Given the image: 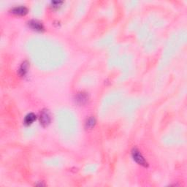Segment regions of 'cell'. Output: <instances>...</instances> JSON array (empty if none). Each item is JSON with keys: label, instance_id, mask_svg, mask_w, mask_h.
<instances>
[{"label": "cell", "instance_id": "1", "mask_svg": "<svg viewBox=\"0 0 187 187\" xmlns=\"http://www.w3.org/2000/svg\"><path fill=\"white\" fill-rule=\"evenodd\" d=\"M132 156L133 159L136 162L138 165H142L143 167H148V162L145 158L142 156L141 153L137 149H133L132 151Z\"/></svg>", "mask_w": 187, "mask_h": 187}, {"label": "cell", "instance_id": "2", "mask_svg": "<svg viewBox=\"0 0 187 187\" xmlns=\"http://www.w3.org/2000/svg\"><path fill=\"white\" fill-rule=\"evenodd\" d=\"M51 121V113H50L49 110L48 109H43L40 112V124L43 127L48 126L50 124Z\"/></svg>", "mask_w": 187, "mask_h": 187}, {"label": "cell", "instance_id": "3", "mask_svg": "<svg viewBox=\"0 0 187 187\" xmlns=\"http://www.w3.org/2000/svg\"><path fill=\"white\" fill-rule=\"evenodd\" d=\"M28 26L30 28H32L33 30L37 32H41L43 31L44 29V26L42 24V23H40V21H37V20H31L28 21Z\"/></svg>", "mask_w": 187, "mask_h": 187}, {"label": "cell", "instance_id": "4", "mask_svg": "<svg viewBox=\"0 0 187 187\" xmlns=\"http://www.w3.org/2000/svg\"><path fill=\"white\" fill-rule=\"evenodd\" d=\"M11 12L18 15H24L27 13L28 9L25 6H17L12 8Z\"/></svg>", "mask_w": 187, "mask_h": 187}, {"label": "cell", "instance_id": "5", "mask_svg": "<svg viewBox=\"0 0 187 187\" xmlns=\"http://www.w3.org/2000/svg\"><path fill=\"white\" fill-rule=\"evenodd\" d=\"M87 99H88V96L85 93H79L75 98L76 102L79 105L85 104L87 102Z\"/></svg>", "mask_w": 187, "mask_h": 187}, {"label": "cell", "instance_id": "6", "mask_svg": "<svg viewBox=\"0 0 187 187\" xmlns=\"http://www.w3.org/2000/svg\"><path fill=\"white\" fill-rule=\"evenodd\" d=\"M36 117H37L36 115L33 113H30L27 114L24 119V124H26V125L27 126L32 124L35 120H36Z\"/></svg>", "mask_w": 187, "mask_h": 187}, {"label": "cell", "instance_id": "7", "mask_svg": "<svg viewBox=\"0 0 187 187\" xmlns=\"http://www.w3.org/2000/svg\"><path fill=\"white\" fill-rule=\"evenodd\" d=\"M96 124V119L94 117H90V118H88L86 120V122H85V128L86 129H92V128L94 127V126H95Z\"/></svg>", "mask_w": 187, "mask_h": 187}, {"label": "cell", "instance_id": "8", "mask_svg": "<svg viewBox=\"0 0 187 187\" xmlns=\"http://www.w3.org/2000/svg\"><path fill=\"white\" fill-rule=\"evenodd\" d=\"M28 67V64L27 62H24V63L22 64L21 66L20 69H19L18 72L19 75H20L21 76H24L25 75H26V72H27V69Z\"/></svg>", "mask_w": 187, "mask_h": 187}, {"label": "cell", "instance_id": "9", "mask_svg": "<svg viewBox=\"0 0 187 187\" xmlns=\"http://www.w3.org/2000/svg\"><path fill=\"white\" fill-rule=\"evenodd\" d=\"M51 4L53 5V8H58L62 4V2H58V1H54L51 2Z\"/></svg>", "mask_w": 187, "mask_h": 187}]
</instances>
